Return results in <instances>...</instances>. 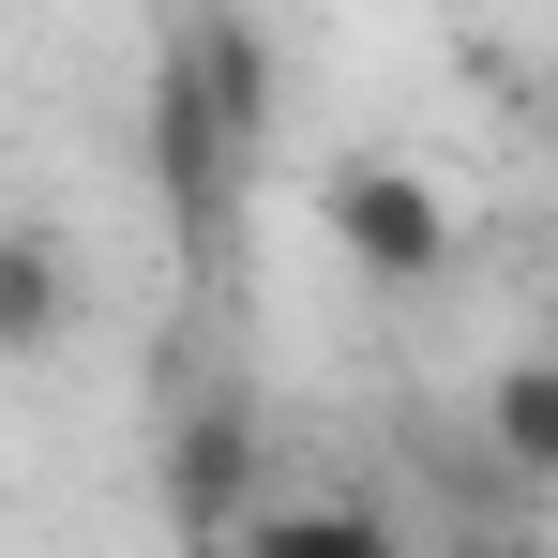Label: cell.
I'll list each match as a JSON object with an SVG mask.
<instances>
[{
  "label": "cell",
  "instance_id": "3957f363",
  "mask_svg": "<svg viewBox=\"0 0 558 558\" xmlns=\"http://www.w3.org/2000/svg\"><path fill=\"white\" fill-rule=\"evenodd\" d=\"M242 498H257V408H242V392H196L182 423H167V529L211 558L242 529Z\"/></svg>",
  "mask_w": 558,
  "mask_h": 558
},
{
  "label": "cell",
  "instance_id": "7a4b0ae2",
  "mask_svg": "<svg viewBox=\"0 0 558 558\" xmlns=\"http://www.w3.org/2000/svg\"><path fill=\"white\" fill-rule=\"evenodd\" d=\"M317 227H332V257L363 287H438L453 272V196L423 182V167H392V151H348L317 182Z\"/></svg>",
  "mask_w": 558,
  "mask_h": 558
},
{
  "label": "cell",
  "instance_id": "52a82bcc",
  "mask_svg": "<svg viewBox=\"0 0 558 558\" xmlns=\"http://www.w3.org/2000/svg\"><path fill=\"white\" fill-rule=\"evenodd\" d=\"M453 558H544V544H529V529H483V544H453Z\"/></svg>",
  "mask_w": 558,
  "mask_h": 558
},
{
  "label": "cell",
  "instance_id": "6da1fadb",
  "mask_svg": "<svg viewBox=\"0 0 558 558\" xmlns=\"http://www.w3.org/2000/svg\"><path fill=\"white\" fill-rule=\"evenodd\" d=\"M257 151H272V46H257V15L211 0V15H182V46L151 76V196L182 211V242L242 227Z\"/></svg>",
  "mask_w": 558,
  "mask_h": 558
},
{
  "label": "cell",
  "instance_id": "5b68a950",
  "mask_svg": "<svg viewBox=\"0 0 558 558\" xmlns=\"http://www.w3.org/2000/svg\"><path fill=\"white\" fill-rule=\"evenodd\" d=\"M211 558H408V544L377 529L363 498H272V513H242Z\"/></svg>",
  "mask_w": 558,
  "mask_h": 558
},
{
  "label": "cell",
  "instance_id": "8992f818",
  "mask_svg": "<svg viewBox=\"0 0 558 558\" xmlns=\"http://www.w3.org/2000/svg\"><path fill=\"white\" fill-rule=\"evenodd\" d=\"M483 438H498V468H513V483H558V363H498Z\"/></svg>",
  "mask_w": 558,
  "mask_h": 558
},
{
  "label": "cell",
  "instance_id": "277c9868",
  "mask_svg": "<svg viewBox=\"0 0 558 558\" xmlns=\"http://www.w3.org/2000/svg\"><path fill=\"white\" fill-rule=\"evenodd\" d=\"M76 302H92L76 242H61L46 211H0V363H46V348L76 332Z\"/></svg>",
  "mask_w": 558,
  "mask_h": 558
}]
</instances>
